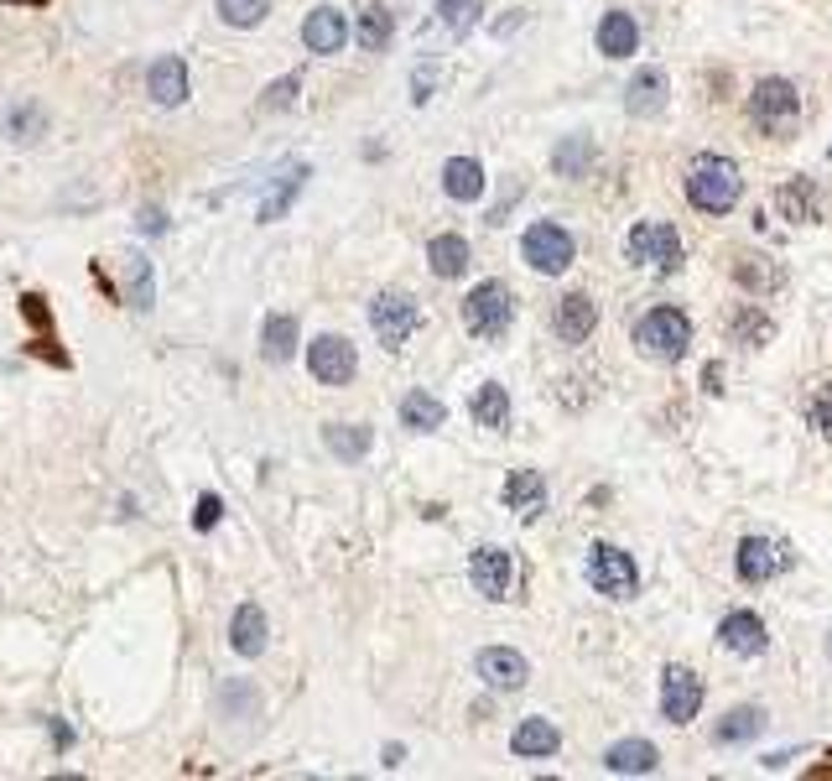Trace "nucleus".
<instances>
[{
	"label": "nucleus",
	"instance_id": "obj_1",
	"mask_svg": "<svg viewBox=\"0 0 832 781\" xmlns=\"http://www.w3.org/2000/svg\"><path fill=\"white\" fill-rule=\"evenodd\" d=\"M682 188H687V203H692L698 214L724 219L728 209L745 198V173H739V162L724 152H698L687 162Z\"/></svg>",
	"mask_w": 832,
	"mask_h": 781
},
{
	"label": "nucleus",
	"instance_id": "obj_2",
	"mask_svg": "<svg viewBox=\"0 0 832 781\" xmlns=\"http://www.w3.org/2000/svg\"><path fill=\"white\" fill-rule=\"evenodd\" d=\"M630 334H635V349L645 360H656V365H682L692 354V318L671 303H656Z\"/></svg>",
	"mask_w": 832,
	"mask_h": 781
},
{
	"label": "nucleus",
	"instance_id": "obj_3",
	"mask_svg": "<svg viewBox=\"0 0 832 781\" xmlns=\"http://www.w3.org/2000/svg\"><path fill=\"white\" fill-rule=\"evenodd\" d=\"M749 120H754V130L786 141L790 130L801 126V89L790 84V79H781V73L760 79V84L749 89Z\"/></svg>",
	"mask_w": 832,
	"mask_h": 781
},
{
	"label": "nucleus",
	"instance_id": "obj_4",
	"mask_svg": "<svg viewBox=\"0 0 832 781\" xmlns=\"http://www.w3.org/2000/svg\"><path fill=\"white\" fill-rule=\"evenodd\" d=\"M464 328H469L473 339H484V345H494V339H505L515 324V292L505 282H479L469 287V298H464Z\"/></svg>",
	"mask_w": 832,
	"mask_h": 781
},
{
	"label": "nucleus",
	"instance_id": "obj_5",
	"mask_svg": "<svg viewBox=\"0 0 832 781\" xmlns=\"http://www.w3.org/2000/svg\"><path fill=\"white\" fill-rule=\"evenodd\" d=\"M624 256L630 266H645V271H682V235H677V224H666V219H641L630 235H624Z\"/></svg>",
	"mask_w": 832,
	"mask_h": 781
},
{
	"label": "nucleus",
	"instance_id": "obj_6",
	"mask_svg": "<svg viewBox=\"0 0 832 781\" xmlns=\"http://www.w3.org/2000/svg\"><path fill=\"white\" fill-rule=\"evenodd\" d=\"M583 573H588V584H594L604 599H635V594H641V568H635V558H630L624 547H614V543L588 547Z\"/></svg>",
	"mask_w": 832,
	"mask_h": 781
},
{
	"label": "nucleus",
	"instance_id": "obj_7",
	"mask_svg": "<svg viewBox=\"0 0 832 781\" xmlns=\"http://www.w3.org/2000/svg\"><path fill=\"white\" fill-rule=\"evenodd\" d=\"M573 256H577V245L556 219H536L531 230L520 235V260L531 266L536 277H562V271L573 266Z\"/></svg>",
	"mask_w": 832,
	"mask_h": 781
},
{
	"label": "nucleus",
	"instance_id": "obj_8",
	"mask_svg": "<svg viewBox=\"0 0 832 781\" xmlns=\"http://www.w3.org/2000/svg\"><path fill=\"white\" fill-rule=\"evenodd\" d=\"M422 324H427V313H422V303L411 292H380L370 303V328H375V339L385 349H401Z\"/></svg>",
	"mask_w": 832,
	"mask_h": 781
},
{
	"label": "nucleus",
	"instance_id": "obj_9",
	"mask_svg": "<svg viewBox=\"0 0 832 781\" xmlns=\"http://www.w3.org/2000/svg\"><path fill=\"white\" fill-rule=\"evenodd\" d=\"M790 563H796V552H790V543H781V537H745L739 552H734V573H739V584H749V588L770 584V579L786 573Z\"/></svg>",
	"mask_w": 832,
	"mask_h": 781
},
{
	"label": "nucleus",
	"instance_id": "obj_10",
	"mask_svg": "<svg viewBox=\"0 0 832 781\" xmlns=\"http://www.w3.org/2000/svg\"><path fill=\"white\" fill-rule=\"evenodd\" d=\"M307 370H313L318 386H349L360 375V349L349 345L343 334H318L307 345Z\"/></svg>",
	"mask_w": 832,
	"mask_h": 781
},
{
	"label": "nucleus",
	"instance_id": "obj_11",
	"mask_svg": "<svg viewBox=\"0 0 832 781\" xmlns=\"http://www.w3.org/2000/svg\"><path fill=\"white\" fill-rule=\"evenodd\" d=\"M469 584L473 594H484V599H511V588H515V558L505 552V547H473V558H469Z\"/></svg>",
	"mask_w": 832,
	"mask_h": 781
},
{
	"label": "nucleus",
	"instance_id": "obj_12",
	"mask_svg": "<svg viewBox=\"0 0 832 781\" xmlns=\"http://www.w3.org/2000/svg\"><path fill=\"white\" fill-rule=\"evenodd\" d=\"M473 673L484 677V688H494V693H520L531 683V662L511 646H484L473 656Z\"/></svg>",
	"mask_w": 832,
	"mask_h": 781
},
{
	"label": "nucleus",
	"instance_id": "obj_13",
	"mask_svg": "<svg viewBox=\"0 0 832 781\" xmlns=\"http://www.w3.org/2000/svg\"><path fill=\"white\" fill-rule=\"evenodd\" d=\"M703 709V677L692 667H666L661 673V719L666 724H692Z\"/></svg>",
	"mask_w": 832,
	"mask_h": 781
},
{
	"label": "nucleus",
	"instance_id": "obj_14",
	"mask_svg": "<svg viewBox=\"0 0 832 781\" xmlns=\"http://www.w3.org/2000/svg\"><path fill=\"white\" fill-rule=\"evenodd\" d=\"M666 105H671L666 68H635V79L624 84V109H630L635 120H656V115H666Z\"/></svg>",
	"mask_w": 832,
	"mask_h": 781
},
{
	"label": "nucleus",
	"instance_id": "obj_15",
	"mask_svg": "<svg viewBox=\"0 0 832 781\" xmlns=\"http://www.w3.org/2000/svg\"><path fill=\"white\" fill-rule=\"evenodd\" d=\"M718 646L734 651V656H765L770 630L754 609H728L724 620H718Z\"/></svg>",
	"mask_w": 832,
	"mask_h": 781
},
{
	"label": "nucleus",
	"instance_id": "obj_16",
	"mask_svg": "<svg viewBox=\"0 0 832 781\" xmlns=\"http://www.w3.org/2000/svg\"><path fill=\"white\" fill-rule=\"evenodd\" d=\"M594 328H598V303L588 298V292H567V298L556 303L552 334L562 339V345H588V339H594Z\"/></svg>",
	"mask_w": 832,
	"mask_h": 781
},
{
	"label": "nucleus",
	"instance_id": "obj_17",
	"mask_svg": "<svg viewBox=\"0 0 832 781\" xmlns=\"http://www.w3.org/2000/svg\"><path fill=\"white\" fill-rule=\"evenodd\" d=\"M302 43H307V53H318V58L343 53V43H349V22H343L339 5H318V11H307V22H302Z\"/></svg>",
	"mask_w": 832,
	"mask_h": 781
},
{
	"label": "nucleus",
	"instance_id": "obj_18",
	"mask_svg": "<svg viewBox=\"0 0 832 781\" xmlns=\"http://www.w3.org/2000/svg\"><path fill=\"white\" fill-rule=\"evenodd\" d=\"M147 94H151V105H162V109L188 105V63H183L177 53L156 58V63L147 68Z\"/></svg>",
	"mask_w": 832,
	"mask_h": 781
},
{
	"label": "nucleus",
	"instance_id": "obj_19",
	"mask_svg": "<svg viewBox=\"0 0 832 781\" xmlns=\"http://www.w3.org/2000/svg\"><path fill=\"white\" fill-rule=\"evenodd\" d=\"M500 500H505V511H515L520 521H536L547 511V475H541V469H511Z\"/></svg>",
	"mask_w": 832,
	"mask_h": 781
},
{
	"label": "nucleus",
	"instance_id": "obj_20",
	"mask_svg": "<svg viewBox=\"0 0 832 781\" xmlns=\"http://www.w3.org/2000/svg\"><path fill=\"white\" fill-rule=\"evenodd\" d=\"M775 209H781V219H790V224H822V188H817L811 177H786V183L775 188Z\"/></svg>",
	"mask_w": 832,
	"mask_h": 781
},
{
	"label": "nucleus",
	"instance_id": "obj_21",
	"mask_svg": "<svg viewBox=\"0 0 832 781\" xmlns=\"http://www.w3.org/2000/svg\"><path fill=\"white\" fill-rule=\"evenodd\" d=\"M556 750H562V730H556L552 719L531 714V719H520V724H515L511 756H520V760H552Z\"/></svg>",
	"mask_w": 832,
	"mask_h": 781
},
{
	"label": "nucleus",
	"instance_id": "obj_22",
	"mask_svg": "<svg viewBox=\"0 0 832 781\" xmlns=\"http://www.w3.org/2000/svg\"><path fill=\"white\" fill-rule=\"evenodd\" d=\"M598 53H604V58H635V53H641V22H635V16H630V11H604V16H598Z\"/></svg>",
	"mask_w": 832,
	"mask_h": 781
},
{
	"label": "nucleus",
	"instance_id": "obj_23",
	"mask_svg": "<svg viewBox=\"0 0 832 781\" xmlns=\"http://www.w3.org/2000/svg\"><path fill=\"white\" fill-rule=\"evenodd\" d=\"M604 766L614 771V777H651V771H661V750L651 745V739H614L609 750H604Z\"/></svg>",
	"mask_w": 832,
	"mask_h": 781
},
{
	"label": "nucleus",
	"instance_id": "obj_24",
	"mask_svg": "<svg viewBox=\"0 0 832 781\" xmlns=\"http://www.w3.org/2000/svg\"><path fill=\"white\" fill-rule=\"evenodd\" d=\"M734 282L745 287L749 298H775L786 287V266L770 256H734Z\"/></svg>",
	"mask_w": 832,
	"mask_h": 781
},
{
	"label": "nucleus",
	"instance_id": "obj_25",
	"mask_svg": "<svg viewBox=\"0 0 832 781\" xmlns=\"http://www.w3.org/2000/svg\"><path fill=\"white\" fill-rule=\"evenodd\" d=\"M0 130L11 136V147H37L47 136V115L37 100H11V105L0 109Z\"/></svg>",
	"mask_w": 832,
	"mask_h": 781
},
{
	"label": "nucleus",
	"instance_id": "obj_26",
	"mask_svg": "<svg viewBox=\"0 0 832 781\" xmlns=\"http://www.w3.org/2000/svg\"><path fill=\"white\" fill-rule=\"evenodd\" d=\"M120 287H126V303L136 307V313H151V307H156V266H151V256L130 250V256L120 260Z\"/></svg>",
	"mask_w": 832,
	"mask_h": 781
},
{
	"label": "nucleus",
	"instance_id": "obj_27",
	"mask_svg": "<svg viewBox=\"0 0 832 781\" xmlns=\"http://www.w3.org/2000/svg\"><path fill=\"white\" fill-rule=\"evenodd\" d=\"M469 240L464 235H453V230H443V235H432L427 240V266H432V277H443V282H458L464 271H469Z\"/></svg>",
	"mask_w": 832,
	"mask_h": 781
},
{
	"label": "nucleus",
	"instance_id": "obj_28",
	"mask_svg": "<svg viewBox=\"0 0 832 781\" xmlns=\"http://www.w3.org/2000/svg\"><path fill=\"white\" fill-rule=\"evenodd\" d=\"M728 339L739 349H765L775 339V318H770L760 303H739L728 313Z\"/></svg>",
	"mask_w": 832,
	"mask_h": 781
},
{
	"label": "nucleus",
	"instance_id": "obj_29",
	"mask_svg": "<svg viewBox=\"0 0 832 781\" xmlns=\"http://www.w3.org/2000/svg\"><path fill=\"white\" fill-rule=\"evenodd\" d=\"M469 417L484 433H511V391L500 386V381H484V386L473 391Z\"/></svg>",
	"mask_w": 832,
	"mask_h": 781
},
{
	"label": "nucleus",
	"instance_id": "obj_30",
	"mask_svg": "<svg viewBox=\"0 0 832 781\" xmlns=\"http://www.w3.org/2000/svg\"><path fill=\"white\" fill-rule=\"evenodd\" d=\"M266 641H271L266 609H260V605H239L235 615H230V646H235V656H260V651H266Z\"/></svg>",
	"mask_w": 832,
	"mask_h": 781
},
{
	"label": "nucleus",
	"instance_id": "obj_31",
	"mask_svg": "<svg viewBox=\"0 0 832 781\" xmlns=\"http://www.w3.org/2000/svg\"><path fill=\"white\" fill-rule=\"evenodd\" d=\"M484 167L473 162V156H448L443 162V194L453 198V203H479L484 198Z\"/></svg>",
	"mask_w": 832,
	"mask_h": 781
},
{
	"label": "nucleus",
	"instance_id": "obj_32",
	"mask_svg": "<svg viewBox=\"0 0 832 781\" xmlns=\"http://www.w3.org/2000/svg\"><path fill=\"white\" fill-rule=\"evenodd\" d=\"M302 345V328L292 313H266V324H260V354L271 360V365H286Z\"/></svg>",
	"mask_w": 832,
	"mask_h": 781
},
{
	"label": "nucleus",
	"instance_id": "obj_33",
	"mask_svg": "<svg viewBox=\"0 0 832 781\" xmlns=\"http://www.w3.org/2000/svg\"><path fill=\"white\" fill-rule=\"evenodd\" d=\"M443 422H448L443 396H432V391H406L401 396V428L406 433H437Z\"/></svg>",
	"mask_w": 832,
	"mask_h": 781
},
{
	"label": "nucleus",
	"instance_id": "obj_34",
	"mask_svg": "<svg viewBox=\"0 0 832 781\" xmlns=\"http://www.w3.org/2000/svg\"><path fill=\"white\" fill-rule=\"evenodd\" d=\"M370 443H375V433L364 422H323V448L343 464H360L370 454Z\"/></svg>",
	"mask_w": 832,
	"mask_h": 781
},
{
	"label": "nucleus",
	"instance_id": "obj_35",
	"mask_svg": "<svg viewBox=\"0 0 832 781\" xmlns=\"http://www.w3.org/2000/svg\"><path fill=\"white\" fill-rule=\"evenodd\" d=\"M760 730H765V709L739 703V709H728V714L713 724V745H749V739H760Z\"/></svg>",
	"mask_w": 832,
	"mask_h": 781
},
{
	"label": "nucleus",
	"instance_id": "obj_36",
	"mask_svg": "<svg viewBox=\"0 0 832 781\" xmlns=\"http://www.w3.org/2000/svg\"><path fill=\"white\" fill-rule=\"evenodd\" d=\"M594 156H598L594 136H562V141L552 147V173L556 177H588L594 173Z\"/></svg>",
	"mask_w": 832,
	"mask_h": 781
},
{
	"label": "nucleus",
	"instance_id": "obj_37",
	"mask_svg": "<svg viewBox=\"0 0 832 781\" xmlns=\"http://www.w3.org/2000/svg\"><path fill=\"white\" fill-rule=\"evenodd\" d=\"M307 177H313V167H307V162H292V167H286L277 183H271V194L260 198V219L271 224V219L286 214V209H292V198L302 194V183H307Z\"/></svg>",
	"mask_w": 832,
	"mask_h": 781
},
{
	"label": "nucleus",
	"instance_id": "obj_38",
	"mask_svg": "<svg viewBox=\"0 0 832 781\" xmlns=\"http://www.w3.org/2000/svg\"><path fill=\"white\" fill-rule=\"evenodd\" d=\"M219 714L224 719H260V688L250 677H230L219 688Z\"/></svg>",
	"mask_w": 832,
	"mask_h": 781
},
{
	"label": "nucleus",
	"instance_id": "obj_39",
	"mask_svg": "<svg viewBox=\"0 0 832 781\" xmlns=\"http://www.w3.org/2000/svg\"><path fill=\"white\" fill-rule=\"evenodd\" d=\"M390 37H396V16H390V5H364L360 11V47L364 53H385L390 47Z\"/></svg>",
	"mask_w": 832,
	"mask_h": 781
},
{
	"label": "nucleus",
	"instance_id": "obj_40",
	"mask_svg": "<svg viewBox=\"0 0 832 781\" xmlns=\"http://www.w3.org/2000/svg\"><path fill=\"white\" fill-rule=\"evenodd\" d=\"M266 11H271V0H219V22L239 26V32L260 26V22H266Z\"/></svg>",
	"mask_w": 832,
	"mask_h": 781
},
{
	"label": "nucleus",
	"instance_id": "obj_41",
	"mask_svg": "<svg viewBox=\"0 0 832 781\" xmlns=\"http://www.w3.org/2000/svg\"><path fill=\"white\" fill-rule=\"evenodd\" d=\"M297 94H302V73H281L277 84H266V94H260V109H266V115H281V109L297 105Z\"/></svg>",
	"mask_w": 832,
	"mask_h": 781
},
{
	"label": "nucleus",
	"instance_id": "obj_42",
	"mask_svg": "<svg viewBox=\"0 0 832 781\" xmlns=\"http://www.w3.org/2000/svg\"><path fill=\"white\" fill-rule=\"evenodd\" d=\"M807 422L822 438H832V381H822V386L807 396Z\"/></svg>",
	"mask_w": 832,
	"mask_h": 781
},
{
	"label": "nucleus",
	"instance_id": "obj_43",
	"mask_svg": "<svg viewBox=\"0 0 832 781\" xmlns=\"http://www.w3.org/2000/svg\"><path fill=\"white\" fill-rule=\"evenodd\" d=\"M219 516H224V500L219 496H198V511H192V526L198 532H214Z\"/></svg>",
	"mask_w": 832,
	"mask_h": 781
},
{
	"label": "nucleus",
	"instance_id": "obj_44",
	"mask_svg": "<svg viewBox=\"0 0 832 781\" xmlns=\"http://www.w3.org/2000/svg\"><path fill=\"white\" fill-rule=\"evenodd\" d=\"M432 84H437V63H422L417 73H411V100H417V105H427Z\"/></svg>",
	"mask_w": 832,
	"mask_h": 781
},
{
	"label": "nucleus",
	"instance_id": "obj_45",
	"mask_svg": "<svg viewBox=\"0 0 832 781\" xmlns=\"http://www.w3.org/2000/svg\"><path fill=\"white\" fill-rule=\"evenodd\" d=\"M437 16H443L453 32H469V0H437Z\"/></svg>",
	"mask_w": 832,
	"mask_h": 781
},
{
	"label": "nucleus",
	"instance_id": "obj_46",
	"mask_svg": "<svg viewBox=\"0 0 832 781\" xmlns=\"http://www.w3.org/2000/svg\"><path fill=\"white\" fill-rule=\"evenodd\" d=\"M162 230H167V214H162L156 203H147V209H141V235H162Z\"/></svg>",
	"mask_w": 832,
	"mask_h": 781
},
{
	"label": "nucleus",
	"instance_id": "obj_47",
	"mask_svg": "<svg viewBox=\"0 0 832 781\" xmlns=\"http://www.w3.org/2000/svg\"><path fill=\"white\" fill-rule=\"evenodd\" d=\"M703 391H713V396L724 391V370H718V365H707V370H703Z\"/></svg>",
	"mask_w": 832,
	"mask_h": 781
},
{
	"label": "nucleus",
	"instance_id": "obj_48",
	"mask_svg": "<svg viewBox=\"0 0 832 781\" xmlns=\"http://www.w3.org/2000/svg\"><path fill=\"white\" fill-rule=\"evenodd\" d=\"M52 739H58V745H73V730H68L63 719H52Z\"/></svg>",
	"mask_w": 832,
	"mask_h": 781
},
{
	"label": "nucleus",
	"instance_id": "obj_49",
	"mask_svg": "<svg viewBox=\"0 0 832 781\" xmlns=\"http://www.w3.org/2000/svg\"><path fill=\"white\" fill-rule=\"evenodd\" d=\"M406 760V745H385V766H401Z\"/></svg>",
	"mask_w": 832,
	"mask_h": 781
},
{
	"label": "nucleus",
	"instance_id": "obj_50",
	"mask_svg": "<svg viewBox=\"0 0 832 781\" xmlns=\"http://www.w3.org/2000/svg\"><path fill=\"white\" fill-rule=\"evenodd\" d=\"M828 656H832V636H828Z\"/></svg>",
	"mask_w": 832,
	"mask_h": 781
}]
</instances>
